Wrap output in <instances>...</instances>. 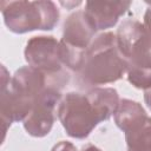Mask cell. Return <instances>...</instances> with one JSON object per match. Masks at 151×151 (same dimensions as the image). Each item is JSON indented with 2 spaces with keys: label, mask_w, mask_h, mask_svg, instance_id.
Wrapping results in <instances>:
<instances>
[{
  "label": "cell",
  "mask_w": 151,
  "mask_h": 151,
  "mask_svg": "<svg viewBox=\"0 0 151 151\" xmlns=\"http://www.w3.org/2000/svg\"><path fill=\"white\" fill-rule=\"evenodd\" d=\"M145 27L151 33V8H149V11L145 15Z\"/></svg>",
  "instance_id": "cell-11"
},
{
  "label": "cell",
  "mask_w": 151,
  "mask_h": 151,
  "mask_svg": "<svg viewBox=\"0 0 151 151\" xmlns=\"http://www.w3.org/2000/svg\"><path fill=\"white\" fill-rule=\"evenodd\" d=\"M130 151H151V118L126 132Z\"/></svg>",
  "instance_id": "cell-9"
},
{
  "label": "cell",
  "mask_w": 151,
  "mask_h": 151,
  "mask_svg": "<svg viewBox=\"0 0 151 151\" xmlns=\"http://www.w3.org/2000/svg\"><path fill=\"white\" fill-rule=\"evenodd\" d=\"M144 110L138 105V103L131 100H123L120 107L116 116L117 125L125 132L137 127L146 119Z\"/></svg>",
  "instance_id": "cell-8"
},
{
  "label": "cell",
  "mask_w": 151,
  "mask_h": 151,
  "mask_svg": "<svg viewBox=\"0 0 151 151\" xmlns=\"http://www.w3.org/2000/svg\"><path fill=\"white\" fill-rule=\"evenodd\" d=\"M145 100H146L147 105L151 107V88L149 91H146V93H145Z\"/></svg>",
  "instance_id": "cell-12"
},
{
  "label": "cell",
  "mask_w": 151,
  "mask_h": 151,
  "mask_svg": "<svg viewBox=\"0 0 151 151\" xmlns=\"http://www.w3.org/2000/svg\"><path fill=\"white\" fill-rule=\"evenodd\" d=\"M130 5L131 2H87L84 14L94 29H104L113 26Z\"/></svg>",
  "instance_id": "cell-7"
},
{
  "label": "cell",
  "mask_w": 151,
  "mask_h": 151,
  "mask_svg": "<svg viewBox=\"0 0 151 151\" xmlns=\"http://www.w3.org/2000/svg\"><path fill=\"white\" fill-rule=\"evenodd\" d=\"M52 151H77V150L73 147L72 144L66 143V142H61L60 144L55 145Z\"/></svg>",
  "instance_id": "cell-10"
},
{
  "label": "cell",
  "mask_w": 151,
  "mask_h": 151,
  "mask_svg": "<svg viewBox=\"0 0 151 151\" xmlns=\"http://www.w3.org/2000/svg\"><path fill=\"white\" fill-rule=\"evenodd\" d=\"M127 64L119 51L112 33H106L93 42L85 53L81 67L83 78L88 83L101 84L114 81L122 77Z\"/></svg>",
  "instance_id": "cell-2"
},
{
  "label": "cell",
  "mask_w": 151,
  "mask_h": 151,
  "mask_svg": "<svg viewBox=\"0 0 151 151\" xmlns=\"http://www.w3.org/2000/svg\"><path fill=\"white\" fill-rule=\"evenodd\" d=\"M26 60L39 72H55L60 70V45L52 37L32 39L26 47Z\"/></svg>",
  "instance_id": "cell-5"
},
{
  "label": "cell",
  "mask_w": 151,
  "mask_h": 151,
  "mask_svg": "<svg viewBox=\"0 0 151 151\" xmlns=\"http://www.w3.org/2000/svg\"><path fill=\"white\" fill-rule=\"evenodd\" d=\"M81 151H100V150L97 149V147H94V146H92V145H87V146L84 147Z\"/></svg>",
  "instance_id": "cell-13"
},
{
  "label": "cell",
  "mask_w": 151,
  "mask_h": 151,
  "mask_svg": "<svg viewBox=\"0 0 151 151\" xmlns=\"http://www.w3.org/2000/svg\"><path fill=\"white\" fill-rule=\"evenodd\" d=\"M42 73L33 68L18 71L8 87V93L2 92L1 111L2 118L9 122L22 119L40 98L42 92Z\"/></svg>",
  "instance_id": "cell-3"
},
{
  "label": "cell",
  "mask_w": 151,
  "mask_h": 151,
  "mask_svg": "<svg viewBox=\"0 0 151 151\" xmlns=\"http://www.w3.org/2000/svg\"><path fill=\"white\" fill-rule=\"evenodd\" d=\"M117 106L118 96L114 90L98 88L87 96L68 93L61 101L58 113L70 136L84 138L99 122L107 119Z\"/></svg>",
  "instance_id": "cell-1"
},
{
  "label": "cell",
  "mask_w": 151,
  "mask_h": 151,
  "mask_svg": "<svg viewBox=\"0 0 151 151\" xmlns=\"http://www.w3.org/2000/svg\"><path fill=\"white\" fill-rule=\"evenodd\" d=\"M58 98L59 92L52 90H48L40 96L24 123L28 133L37 137H41L48 133L53 123V107Z\"/></svg>",
  "instance_id": "cell-6"
},
{
  "label": "cell",
  "mask_w": 151,
  "mask_h": 151,
  "mask_svg": "<svg viewBox=\"0 0 151 151\" xmlns=\"http://www.w3.org/2000/svg\"><path fill=\"white\" fill-rule=\"evenodd\" d=\"M2 14L7 27L17 33H24L32 29H44L42 22L37 19L38 15L47 19L52 25L58 21V11L52 2H27L17 1L1 4Z\"/></svg>",
  "instance_id": "cell-4"
}]
</instances>
